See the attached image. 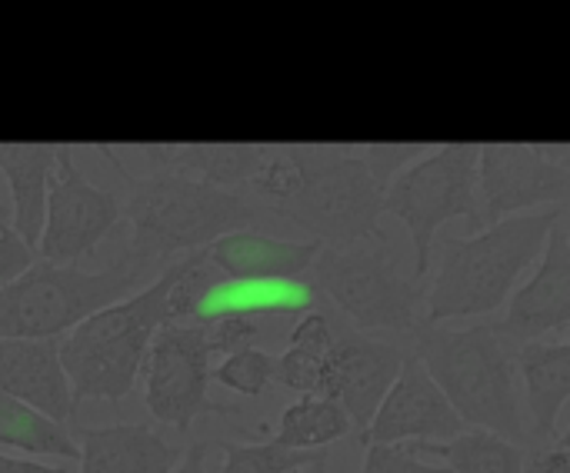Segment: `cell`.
<instances>
[{
	"label": "cell",
	"instance_id": "obj_28",
	"mask_svg": "<svg viewBox=\"0 0 570 473\" xmlns=\"http://www.w3.org/2000/svg\"><path fill=\"white\" fill-rule=\"evenodd\" d=\"M361 473H451L448 467L428 464L414 444H384L367 447V461Z\"/></svg>",
	"mask_w": 570,
	"mask_h": 473
},
{
	"label": "cell",
	"instance_id": "obj_23",
	"mask_svg": "<svg viewBox=\"0 0 570 473\" xmlns=\"http://www.w3.org/2000/svg\"><path fill=\"white\" fill-rule=\"evenodd\" d=\"M0 444L17 447L23 454L37 457H60V461H77L80 451L63 431V424L43 417L40 411L0 394Z\"/></svg>",
	"mask_w": 570,
	"mask_h": 473
},
{
	"label": "cell",
	"instance_id": "obj_20",
	"mask_svg": "<svg viewBox=\"0 0 570 473\" xmlns=\"http://www.w3.org/2000/svg\"><path fill=\"white\" fill-rule=\"evenodd\" d=\"M518 367L524 377L528 417L534 437L551 441L558 417L570 397V344L568 337L558 341H534L518 347Z\"/></svg>",
	"mask_w": 570,
	"mask_h": 473
},
{
	"label": "cell",
	"instance_id": "obj_27",
	"mask_svg": "<svg viewBox=\"0 0 570 473\" xmlns=\"http://www.w3.org/2000/svg\"><path fill=\"white\" fill-rule=\"evenodd\" d=\"M200 324H204L210 354H227V357L237 351H250L261 334L254 314H240V311H214V314H204Z\"/></svg>",
	"mask_w": 570,
	"mask_h": 473
},
{
	"label": "cell",
	"instance_id": "obj_9",
	"mask_svg": "<svg viewBox=\"0 0 570 473\" xmlns=\"http://www.w3.org/2000/svg\"><path fill=\"white\" fill-rule=\"evenodd\" d=\"M570 194V154L564 144H484L478 147L481 224L491 227L528 207H564Z\"/></svg>",
	"mask_w": 570,
	"mask_h": 473
},
{
	"label": "cell",
	"instance_id": "obj_29",
	"mask_svg": "<svg viewBox=\"0 0 570 473\" xmlns=\"http://www.w3.org/2000/svg\"><path fill=\"white\" fill-rule=\"evenodd\" d=\"M33 264V250L13 234L10 227V210L0 200V287L10 284L17 274H23Z\"/></svg>",
	"mask_w": 570,
	"mask_h": 473
},
{
	"label": "cell",
	"instance_id": "obj_17",
	"mask_svg": "<svg viewBox=\"0 0 570 473\" xmlns=\"http://www.w3.org/2000/svg\"><path fill=\"white\" fill-rule=\"evenodd\" d=\"M137 150L147 164L144 174H170L220 190H237L247 184L261 144H150Z\"/></svg>",
	"mask_w": 570,
	"mask_h": 473
},
{
	"label": "cell",
	"instance_id": "obj_5",
	"mask_svg": "<svg viewBox=\"0 0 570 473\" xmlns=\"http://www.w3.org/2000/svg\"><path fill=\"white\" fill-rule=\"evenodd\" d=\"M147 274L150 267L127 250L104 270L33 260L0 287V341H60L90 314L130 297Z\"/></svg>",
	"mask_w": 570,
	"mask_h": 473
},
{
	"label": "cell",
	"instance_id": "obj_21",
	"mask_svg": "<svg viewBox=\"0 0 570 473\" xmlns=\"http://www.w3.org/2000/svg\"><path fill=\"white\" fill-rule=\"evenodd\" d=\"M331 347H334V334L327 317L321 311L304 314L301 324L291 331V347L284 351L281 361H274V381L297 391L301 397H321Z\"/></svg>",
	"mask_w": 570,
	"mask_h": 473
},
{
	"label": "cell",
	"instance_id": "obj_24",
	"mask_svg": "<svg viewBox=\"0 0 570 473\" xmlns=\"http://www.w3.org/2000/svg\"><path fill=\"white\" fill-rule=\"evenodd\" d=\"M351 427L354 424L341 411V404L327 397H301L284 411L274 444L287 451H324L334 441L347 437Z\"/></svg>",
	"mask_w": 570,
	"mask_h": 473
},
{
	"label": "cell",
	"instance_id": "obj_30",
	"mask_svg": "<svg viewBox=\"0 0 570 473\" xmlns=\"http://www.w3.org/2000/svg\"><path fill=\"white\" fill-rule=\"evenodd\" d=\"M524 473H570L568 434L554 437V441L531 461V467H524Z\"/></svg>",
	"mask_w": 570,
	"mask_h": 473
},
{
	"label": "cell",
	"instance_id": "obj_14",
	"mask_svg": "<svg viewBox=\"0 0 570 473\" xmlns=\"http://www.w3.org/2000/svg\"><path fill=\"white\" fill-rule=\"evenodd\" d=\"M401 367H404V354L394 344L357 337V334L334 337L321 397L341 404L351 424L364 431L374 411L381 407V401L387 397L391 384L397 381Z\"/></svg>",
	"mask_w": 570,
	"mask_h": 473
},
{
	"label": "cell",
	"instance_id": "obj_18",
	"mask_svg": "<svg viewBox=\"0 0 570 473\" xmlns=\"http://www.w3.org/2000/svg\"><path fill=\"white\" fill-rule=\"evenodd\" d=\"M80 473H174L180 451L144 424L90 427L80 434Z\"/></svg>",
	"mask_w": 570,
	"mask_h": 473
},
{
	"label": "cell",
	"instance_id": "obj_22",
	"mask_svg": "<svg viewBox=\"0 0 570 473\" xmlns=\"http://www.w3.org/2000/svg\"><path fill=\"white\" fill-rule=\"evenodd\" d=\"M421 454H434L451 473H524V451L491 431H464L444 444H414Z\"/></svg>",
	"mask_w": 570,
	"mask_h": 473
},
{
	"label": "cell",
	"instance_id": "obj_32",
	"mask_svg": "<svg viewBox=\"0 0 570 473\" xmlns=\"http://www.w3.org/2000/svg\"><path fill=\"white\" fill-rule=\"evenodd\" d=\"M174 473H207V444H197L184 454V461L174 467Z\"/></svg>",
	"mask_w": 570,
	"mask_h": 473
},
{
	"label": "cell",
	"instance_id": "obj_16",
	"mask_svg": "<svg viewBox=\"0 0 570 473\" xmlns=\"http://www.w3.org/2000/svg\"><path fill=\"white\" fill-rule=\"evenodd\" d=\"M207 250L210 267L224 277L240 284H264V280H291L311 270L314 257L321 254L317 240H284L261 230H230L217 237Z\"/></svg>",
	"mask_w": 570,
	"mask_h": 473
},
{
	"label": "cell",
	"instance_id": "obj_1",
	"mask_svg": "<svg viewBox=\"0 0 570 473\" xmlns=\"http://www.w3.org/2000/svg\"><path fill=\"white\" fill-rule=\"evenodd\" d=\"M207 250L170 260L144 290L90 314L60 341V364L77 401H124L147 361L150 341L164 324L197 314L210 284Z\"/></svg>",
	"mask_w": 570,
	"mask_h": 473
},
{
	"label": "cell",
	"instance_id": "obj_8",
	"mask_svg": "<svg viewBox=\"0 0 570 473\" xmlns=\"http://www.w3.org/2000/svg\"><path fill=\"white\" fill-rule=\"evenodd\" d=\"M317 287L361 331H414L424 284L401 274L387 240L321 247L311 264Z\"/></svg>",
	"mask_w": 570,
	"mask_h": 473
},
{
	"label": "cell",
	"instance_id": "obj_13",
	"mask_svg": "<svg viewBox=\"0 0 570 473\" xmlns=\"http://www.w3.org/2000/svg\"><path fill=\"white\" fill-rule=\"evenodd\" d=\"M570 324V237L564 220L548 237L541 267L534 277L511 297L501 324H491L504 344L524 347L551 334L564 337Z\"/></svg>",
	"mask_w": 570,
	"mask_h": 473
},
{
	"label": "cell",
	"instance_id": "obj_12",
	"mask_svg": "<svg viewBox=\"0 0 570 473\" xmlns=\"http://www.w3.org/2000/svg\"><path fill=\"white\" fill-rule=\"evenodd\" d=\"M464 434V421L444 401L438 384L428 377L421 361H404L387 397L374 411L371 424L361 431V444H444Z\"/></svg>",
	"mask_w": 570,
	"mask_h": 473
},
{
	"label": "cell",
	"instance_id": "obj_2",
	"mask_svg": "<svg viewBox=\"0 0 570 473\" xmlns=\"http://www.w3.org/2000/svg\"><path fill=\"white\" fill-rule=\"evenodd\" d=\"M558 220H564V207H544L504 217L471 237L444 240L441 264L424 287L428 324L438 327L498 311L524 270L544 254Z\"/></svg>",
	"mask_w": 570,
	"mask_h": 473
},
{
	"label": "cell",
	"instance_id": "obj_11",
	"mask_svg": "<svg viewBox=\"0 0 570 473\" xmlns=\"http://www.w3.org/2000/svg\"><path fill=\"white\" fill-rule=\"evenodd\" d=\"M210 381V347L204 324H164L144 361V404L150 417L174 431H187L204 411Z\"/></svg>",
	"mask_w": 570,
	"mask_h": 473
},
{
	"label": "cell",
	"instance_id": "obj_7",
	"mask_svg": "<svg viewBox=\"0 0 570 473\" xmlns=\"http://www.w3.org/2000/svg\"><path fill=\"white\" fill-rule=\"evenodd\" d=\"M381 214L397 217L407 227L414 247V280H424L434 260L438 230L464 217L478 234L481 200H478V144H448L404 164L384 187Z\"/></svg>",
	"mask_w": 570,
	"mask_h": 473
},
{
	"label": "cell",
	"instance_id": "obj_25",
	"mask_svg": "<svg viewBox=\"0 0 570 473\" xmlns=\"http://www.w3.org/2000/svg\"><path fill=\"white\" fill-rule=\"evenodd\" d=\"M327 473L324 451H287L271 444H227L224 473Z\"/></svg>",
	"mask_w": 570,
	"mask_h": 473
},
{
	"label": "cell",
	"instance_id": "obj_31",
	"mask_svg": "<svg viewBox=\"0 0 570 473\" xmlns=\"http://www.w3.org/2000/svg\"><path fill=\"white\" fill-rule=\"evenodd\" d=\"M0 473H70L63 467H47V464H37V461H20V457H10V454H0Z\"/></svg>",
	"mask_w": 570,
	"mask_h": 473
},
{
	"label": "cell",
	"instance_id": "obj_4",
	"mask_svg": "<svg viewBox=\"0 0 570 473\" xmlns=\"http://www.w3.org/2000/svg\"><path fill=\"white\" fill-rule=\"evenodd\" d=\"M414 361H421L428 377L464 424L514 444L524 437L514 361L491 324L464 331L428 324L417 331Z\"/></svg>",
	"mask_w": 570,
	"mask_h": 473
},
{
	"label": "cell",
	"instance_id": "obj_6",
	"mask_svg": "<svg viewBox=\"0 0 570 473\" xmlns=\"http://www.w3.org/2000/svg\"><path fill=\"white\" fill-rule=\"evenodd\" d=\"M381 197L384 180L367 154L354 147H304V180L277 214L311 230L321 247L387 240L381 230Z\"/></svg>",
	"mask_w": 570,
	"mask_h": 473
},
{
	"label": "cell",
	"instance_id": "obj_26",
	"mask_svg": "<svg viewBox=\"0 0 570 473\" xmlns=\"http://www.w3.org/2000/svg\"><path fill=\"white\" fill-rule=\"evenodd\" d=\"M214 381H220L227 391L244 394V397H257L267 391V384L274 381V357L250 347V351H237L230 357H224L220 367L210 371Z\"/></svg>",
	"mask_w": 570,
	"mask_h": 473
},
{
	"label": "cell",
	"instance_id": "obj_33",
	"mask_svg": "<svg viewBox=\"0 0 570 473\" xmlns=\"http://www.w3.org/2000/svg\"><path fill=\"white\" fill-rule=\"evenodd\" d=\"M297 473H307V471H297Z\"/></svg>",
	"mask_w": 570,
	"mask_h": 473
},
{
	"label": "cell",
	"instance_id": "obj_15",
	"mask_svg": "<svg viewBox=\"0 0 570 473\" xmlns=\"http://www.w3.org/2000/svg\"><path fill=\"white\" fill-rule=\"evenodd\" d=\"M0 394L63 424L73 391L60 364V341H0Z\"/></svg>",
	"mask_w": 570,
	"mask_h": 473
},
{
	"label": "cell",
	"instance_id": "obj_19",
	"mask_svg": "<svg viewBox=\"0 0 570 473\" xmlns=\"http://www.w3.org/2000/svg\"><path fill=\"white\" fill-rule=\"evenodd\" d=\"M57 150L60 147L47 144H0V174L10 194V227L30 250H37L40 240Z\"/></svg>",
	"mask_w": 570,
	"mask_h": 473
},
{
	"label": "cell",
	"instance_id": "obj_3",
	"mask_svg": "<svg viewBox=\"0 0 570 473\" xmlns=\"http://www.w3.org/2000/svg\"><path fill=\"white\" fill-rule=\"evenodd\" d=\"M100 150L127 177V200L120 204V214H127L130 240L124 250L147 267L164 270L174 254L204 250L217 237L244 230L254 220V207L237 190L170 174H130L107 147Z\"/></svg>",
	"mask_w": 570,
	"mask_h": 473
},
{
	"label": "cell",
	"instance_id": "obj_10",
	"mask_svg": "<svg viewBox=\"0 0 570 473\" xmlns=\"http://www.w3.org/2000/svg\"><path fill=\"white\" fill-rule=\"evenodd\" d=\"M117 220H120V200L110 190L90 184L77 170L73 150L60 147L47 187L37 260H47L53 267H77V260H83L100 247V240L114 230Z\"/></svg>",
	"mask_w": 570,
	"mask_h": 473
}]
</instances>
